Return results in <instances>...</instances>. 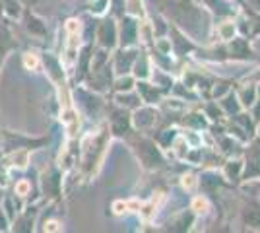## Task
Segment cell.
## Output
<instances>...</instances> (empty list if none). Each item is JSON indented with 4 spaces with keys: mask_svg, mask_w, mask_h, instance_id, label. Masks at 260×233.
<instances>
[{
    "mask_svg": "<svg viewBox=\"0 0 260 233\" xmlns=\"http://www.w3.org/2000/svg\"><path fill=\"white\" fill-rule=\"evenodd\" d=\"M250 4H252L256 10H260V0H250Z\"/></svg>",
    "mask_w": 260,
    "mask_h": 233,
    "instance_id": "obj_2",
    "label": "cell"
},
{
    "mask_svg": "<svg viewBox=\"0 0 260 233\" xmlns=\"http://www.w3.org/2000/svg\"><path fill=\"white\" fill-rule=\"evenodd\" d=\"M8 47H10V35L6 34V31H2L0 34V53H4Z\"/></svg>",
    "mask_w": 260,
    "mask_h": 233,
    "instance_id": "obj_1",
    "label": "cell"
}]
</instances>
